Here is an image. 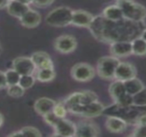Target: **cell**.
<instances>
[{"instance_id":"8992f818","label":"cell","mask_w":146,"mask_h":137,"mask_svg":"<svg viewBox=\"0 0 146 137\" xmlns=\"http://www.w3.org/2000/svg\"><path fill=\"white\" fill-rule=\"evenodd\" d=\"M105 111V106L97 100L84 105H80L73 109L70 112L86 117H96L102 115Z\"/></svg>"},{"instance_id":"e575fe53","label":"cell","mask_w":146,"mask_h":137,"mask_svg":"<svg viewBox=\"0 0 146 137\" xmlns=\"http://www.w3.org/2000/svg\"><path fill=\"white\" fill-rule=\"evenodd\" d=\"M8 88V83L6 81L5 72L0 70V90Z\"/></svg>"},{"instance_id":"4dcf8cb0","label":"cell","mask_w":146,"mask_h":137,"mask_svg":"<svg viewBox=\"0 0 146 137\" xmlns=\"http://www.w3.org/2000/svg\"><path fill=\"white\" fill-rule=\"evenodd\" d=\"M97 100V94L92 91L83 92V105L95 102Z\"/></svg>"},{"instance_id":"60d3db41","label":"cell","mask_w":146,"mask_h":137,"mask_svg":"<svg viewBox=\"0 0 146 137\" xmlns=\"http://www.w3.org/2000/svg\"><path fill=\"white\" fill-rule=\"evenodd\" d=\"M3 123H4V117L1 113H0V127L3 125Z\"/></svg>"},{"instance_id":"9c48e42d","label":"cell","mask_w":146,"mask_h":137,"mask_svg":"<svg viewBox=\"0 0 146 137\" xmlns=\"http://www.w3.org/2000/svg\"><path fill=\"white\" fill-rule=\"evenodd\" d=\"M136 75H137V70L134 67V65H132L130 63L120 62L116 68L114 78L116 80L125 82L127 80L136 77Z\"/></svg>"},{"instance_id":"3957f363","label":"cell","mask_w":146,"mask_h":137,"mask_svg":"<svg viewBox=\"0 0 146 137\" xmlns=\"http://www.w3.org/2000/svg\"><path fill=\"white\" fill-rule=\"evenodd\" d=\"M73 11L65 6L58 7L48 13L46 16V22L49 26L55 28L65 27L71 24Z\"/></svg>"},{"instance_id":"b9f144b4","label":"cell","mask_w":146,"mask_h":137,"mask_svg":"<svg viewBox=\"0 0 146 137\" xmlns=\"http://www.w3.org/2000/svg\"><path fill=\"white\" fill-rule=\"evenodd\" d=\"M2 52V47H1V45H0V53Z\"/></svg>"},{"instance_id":"6da1fadb","label":"cell","mask_w":146,"mask_h":137,"mask_svg":"<svg viewBox=\"0 0 146 137\" xmlns=\"http://www.w3.org/2000/svg\"><path fill=\"white\" fill-rule=\"evenodd\" d=\"M90 29L96 39L112 44L116 41H132L137 38L140 26L139 22L125 18L119 21H111L102 16L94 18Z\"/></svg>"},{"instance_id":"ab89813d","label":"cell","mask_w":146,"mask_h":137,"mask_svg":"<svg viewBox=\"0 0 146 137\" xmlns=\"http://www.w3.org/2000/svg\"><path fill=\"white\" fill-rule=\"evenodd\" d=\"M140 37H142L145 41H146V29H144L142 33H141V36Z\"/></svg>"},{"instance_id":"f546056e","label":"cell","mask_w":146,"mask_h":137,"mask_svg":"<svg viewBox=\"0 0 146 137\" xmlns=\"http://www.w3.org/2000/svg\"><path fill=\"white\" fill-rule=\"evenodd\" d=\"M43 118H44V121L50 126L52 127H54L58 123V121L61 119L60 117H58L53 111H51L47 114H46L45 116H43Z\"/></svg>"},{"instance_id":"d4e9b609","label":"cell","mask_w":146,"mask_h":137,"mask_svg":"<svg viewBox=\"0 0 146 137\" xmlns=\"http://www.w3.org/2000/svg\"><path fill=\"white\" fill-rule=\"evenodd\" d=\"M133 105L136 106L146 105V87H143L138 93L132 96Z\"/></svg>"},{"instance_id":"8d00e7d4","label":"cell","mask_w":146,"mask_h":137,"mask_svg":"<svg viewBox=\"0 0 146 137\" xmlns=\"http://www.w3.org/2000/svg\"><path fill=\"white\" fill-rule=\"evenodd\" d=\"M9 136H23V134H22L21 130H18V131H16V132L10 134Z\"/></svg>"},{"instance_id":"d590c367","label":"cell","mask_w":146,"mask_h":137,"mask_svg":"<svg viewBox=\"0 0 146 137\" xmlns=\"http://www.w3.org/2000/svg\"><path fill=\"white\" fill-rule=\"evenodd\" d=\"M10 0H0V10L7 7Z\"/></svg>"},{"instance_id":"83f0119b","label":"cell","mask_w":146,"mask_h":137,"mask_svg":"<svg viewBox=\"0 0 146 137\" xmlns=\"http://www.w3.org/2000/svg\"><path fill=\"white\" fill-rule=\"evenodd\" d=\"M115 102L120 107H128V106H131V105H133L132 95H131L129 94H125L121 98H119V99H117Z\"/></svg>"},{"instance_id":"7402d4cb","label":"cell","mask_w":146,"mask_h":137,"mask_svg":"<svg viewBox=\"0 0 146 137\" xmlns=\"http://www.w3.org/2000/svg\"><path fill=\"white\" fill-rule=\"evenodd\" d=\"M55 77V71L53 68H39L36 74V79L40 82H49Z\"/></svg>"},{"instance_id":"30bf717a","label":"cell","mask_w":146,"mask_h":137,"mask_svg":"<svg viewBox=\"0 0 146 137\" xmlns=\"http://www.w3.org/2000/svg\"><path fill=\"white\" fill-rule=\"evenodd\" d=\"M110 52L115 57H124L130 56L132 54L131 41L123 40L112 43L110 46Z\"/></svg>"},{"instance_id":"f1b7e54d","label":"cell","mask_w":146,"mask_h":137,"mask_svg":"<svg viewBox=\"0 0 146 137\" xmlns=\"http://www.w3.org/2000/svg\"><path fill=\"white\" fill-rule=\"evenodd\" d=\"M20 130L23 134V136H35V137L41 136V133L40 132V130L32 126L23 127Z\"/></svg>"},{"instance_id":"f35d334b","label":"cell","mask_w":146,"mask_h":137,"mask_svg":"<svg viewBox=\"0 0 146 137\" xmlns=\"http://www.w3.org/2000/svg\"><path fill=\"white\" fill-rule=\"evenodd\" d=\"M17 1H19V2H21L23 4L28 5L33 3V0H17Z\"/></svg>"},{"instance_id":"d6986e66","label":"cell","mask_w":146,"mask_h":137,"mask_svg":"<svg viewBox=\"0 0 146 137\" xmlns=\"http://www.w3.org/2000/svg\"><path fill=\"white\" fill-rule=\"evenodd\" d=\"M109 94H110L111 97L114 99V101H116L117 99L121 98L123 95L127 94L125 86V82L122 81L117 80V81L113 82V83H111V85L109 87Z\"/></svg>"},{"instance_id":"cb8c5ba5","label":"cell","mask_w":146,"mask_h":137,"mask_svg":"<svg viewBox=\"0 0 146 137\" xmlns=\"http://www.w3.org/2000/svg\"><path fill=\"white\" fill-rule=\"evenodd\" d=\"M5 76H6V81H7L8 86L19 84L21 75L17 70H15L13 68L5 71Z\"/></svg>"},{"instance_id":"ac0fdd59","label":"cell","mask_w":146,"mask_h":137,"mask_svg":"<svg viewBox=\"0 0 146 137\" xmlns=\"http://www.w3.org/2000/svg\"><path fill=\"white\" fill-rule=\"evenodd\" d=\"M107 128L112 133H120L125 130L126 127V123L124 119L119 117H108L106 121Z\"/></svg>"},{"instance_id":"7c38bea8","label":"cell","mask_w":146,"mask_h":137,"mask_svg":"<svg viewBox=\"0 0 146 137\" xmlns=\"http://www.w3.org/2000/svg\"><path fill=\"white\" fill-rule=\"evenodd\" d=\"M94 16L85 11H75L72 13V19H71V24L75 25L77 27H84V28H90Z\"/></svg>"},{"instance_id":"7a4b0ae2","label":"cell","mask_w":146,"mask_h":137,"mask_svg":"<svg viewBox=\"0 0 146 137\" xmlns=\"http://www.w3.org/2000/svg\"><path fill=\"white\" fill-rule=\"evenodd\" d=\"M117 5L121 9L124 18L140 22L146 17V9L133 0H118Z\"/></svg>"},{"instance_id":"74e56055","label":"cell","mask_w":146,"mask_h":137,"mask_svg":"<svg viewBox=\"0 0 146 137\" xmlns=\"http://www.w3.org/2000/svg\"><path fill=\"white\" fill-rule=\"evenodd\" d=\"M138 123H145L146 124V114L142 116L139 119H138Z\"/></svg>"},{"instance_id":"4fadbf2b","label":"cell","mask_w":146,"mask_h":137,"mask_svg":"<svg viewBox=\"0 0 146 137\" xmlns=\"http://www.w3.org/2000/svg\"><path fill=\"white\" fill-rule=\"evenodd\" d=\"M56 102L49 98L42 97L38 99L35 105H34V109L35 111L40 116H45L46 114L53 111V109L56 105Z\"/></svg>"},{"instance_id":"1f68e13d","label":"cell","mask_w":146,"mask_h":137,"mask_svg":"<svg viewBox=\"0 0 146 137\" xmlns=\"http://www.w3.org/2000/svg\"><path fill=\"white\" fill-rule=\"evenodd\" d=\"M67 108L64 105V103H57L54 109L53 112L60 118H64L67 113Z\"/></svg>"},{"instance_id":"44dd1931","label":"cell","mask_w":146,"mask_h":137,"mask_svg":"<svg viewBox=\"0 0 146 137\" xmlns=\"http://www.w3.org/2000/svg\"><path fill=\"white\" fill-rule=\"evenodd\" d=\"M124 82H125V86L127 94H129L132 96L134 94H136L137 93H138L144 87L143 82L136 77L127 80Z\"/></svg>"},{"instance_id":"52a82bcc","label":"cell","mask_w":146,"mask_h":137,"mask_svg":"<svg viewBox=\"0 0 146 137\" xmlns=\"http://www.w3.org/2000/svg\"><path fill=\"white\" fill-rule=\"evenodd\" d=\"M78 42L74 36L70 34H64L58 37L54 42V48L57 51L67 54L75 51L77 48Z\"/></svg>"},{"instance_id":"7bdbcfd3","label":"cell","mask_w":146,"mask_h":137,"mask_svg":"<svg viewBox=\"0 0 146 137\" xmlns=\"http://www.w3.org/2000/svg\"><path fill=\"white\" fill-rule=\"evenodd\" d=\"M10 1H11V0H10Z\"/></svg>"},{"instance_id":"5bb4252c","label":"cell","mask_w":146,"mask_h":137,"mask_svg":"<svg viewBox=\"0 0 146 137\" xmlns=\"http://www.w3.org/2000/svg\"><path fill=\"white\" fill-rule=\"evenodd\" d=\"M21 24L27 28H35L39 26L41 22V16L39 12L35 10L29 9L20 19Z\"/></svg>"},{"instance_id":"277c9868","label":"cell","mask_w":146,"mask_h":137,"mask_svg":"<svg viewBox=\"0 0 146 137\" xmlns=\"http://www.w3.org/2000/svg\"><path fill=\"white\" fill-rule=\"evenodd\" d=\"M120 61L115 57H103L98 60L97 63V74L105 80L113 79L115 76L116 68Z\"/></svg>"},{"instance_id":"e0dca14e","label":"cell","mask_w":146,"mask_h":137,"mask_svg":"<svg viewBox=\"0 0 146 137\" xmlns=\"http://www.w3.org/2000/svg\"><path fill=\"white\" fill-rule=\"evenodd\" d=\"M38 68H53L52 61L48 53L45 51H36L34 52L30 57Z\"/></svg>"},{"instance_id":"836d02e7","label":"cell","mask_w":146,"mask_h":137,"mask_svg":"<svg viewBox=\"0 0 146 137\" xmlns=\"http://www.w3.org/2000/svg\"><path fill=\"white\" fill-rule=\"evenodd\" d=\"M54 2V0H33V4L38 7L45 8L51 5Z\"/></svg>"},{"instance_id":"ba28073f","label":"cell","mask_w":146,"mask_h":137,"mask_svg":"<svg viewBox=\"0 0 146 137\" xmlns=\"http://www.w3.org/2000/svg\"><path fill=\"white\" fill-rule=\"evenodd\" d=\"M12 68L17 70L21 76L33 75L36 66L34 63L31 57H18L12 62Z\"/></svg>"},{"instance_id":"2e32d148","label":"cell","mask_w":146,"mask_h":137,"mask_svg":"<svg viewBox=\"0 0 146 137\" xmlns=\"http://www.w3.org/2000/svg\"><path fill=\"white\" fill-rule=\"evenodd\" d=\"M30 8L28 5L23 4L17 0H11L9 2L6 10L10 16L20 19L24 14H26Z\"/></svg>"},{"instance_id":"484cf974","label":"cell","mask_w":146,"mask_h":137,"mask_svg":"<svg viewBox=\"0 0 146 137\" xmlns=\"http://www.w3.org/2000/svg\"><path fill=\"white\" fill-rule=\"evenodd\" d=\"M25 93V89L21 87L19 84L8 86L7 88V94L11 98H21L23 96Z\"/></svg>"},{"instance_id":"5b68a950","label":"cell","mask_w":146,"mask_h":137,"mask_svg":"<svg viewBox=\"0 0 146 137\" xmlns=\"http://www.w3.org/2000/svg\"><path fill=\"white\" fill-rule=\"evenodd\" d=\"M71 76L73 79L79 82H87L92 80L96 75L94 68L88 63H79L74 65L71 68Z\"/></svg>"},{"instance_id":"4316f807","label":"cell","mask_w":146,"mask_h":137,"mask_svg":"<svg viewBox=\"0 0 146 137\" xmlns=\"http://www.w3.org/2000/svg\"><path fill=\"white\" fill-rule=\"evenodd\" d=\"M35 79L33 75H27V76H21V79L19 82V85L23 87L25 90L29 89L35 84Z\"/></svg>"},{"instance_id":"603a6c76","label":"cell","mask_w":146,"mask_h":137,"mask_svg":"<svg viewBox=\"0 0 146 137\" xmlns=\"http://www.w3.org/2000/svg\"><path fill=\"white\" fill-rule=\"evenodd\" d=\"M132 54L136 56H146V41L142 37H137L131 41Z\"/></svg>"},{"instance_id":"8fae6325","label":"cell","mask_w":146,"mask_h":137,"mask_svg":"<svg viewBox=\"0 0 146 137\" xmlns=\"http://www.w3.org/2000/svg\"><path fill=\"white\" fill-rule=\"evenodd\" d=\"M53 128L56 135L66 137L76 135L77 125L65 118H61Z\"/></svg>"},{"instance_id":"ffe728a7","label":"cell","mask_w":146,"mask_h":137,"mask_svg":"<svg viewBox=\"0 0 146 137\" xmlns=\"http://www.w3.org/2000/svg\"><path fill=\"white\" fill-rule=\"evenodd\" d=\"M102 15L104 17L111 21H119L124 19L122 11L117 5L108 6L106 9H104Z\"/></svg>"},{"instance_id":"9a60e30c","label":"cell","mask_w":146,"mask_h":137,"mask_svg":"<svg viewBox=\"0 0 146 137\" xmlns=\"http://www.w3.org/2000/svg\"><path fill=\"white\" fill-rule=\"evenodd\" d=\"M100 134L99 128L91 123H80L77 125L76 135L79 137H93Z\"/></svg>"},{"instance_id":"d6a6232c","label":"cell","mask_w":146,"mask_h":137,"mask_svg":"<svg viewBox=\"0 0 146 137\" xmlns=\"http://www.w3.org/2000/svg\"><path fill=\"white\" fill-rule=\"evenodd\" d=\"M132 135L135 137H146V124L139 123L138 126L135 128Z\"/></svg>"}]
</instances>
